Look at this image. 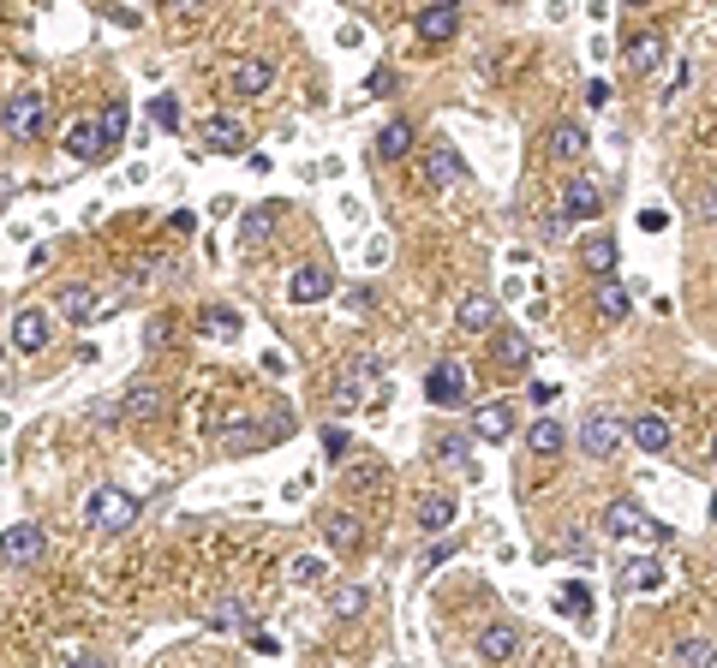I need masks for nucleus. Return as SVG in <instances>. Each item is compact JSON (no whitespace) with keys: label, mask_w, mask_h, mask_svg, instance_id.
<instances>
[{"label":"nucleus","mask_w":717,"mask_h":668,"mask_svg":"<svg viewBox=\"0 0 717 668\" xmlns=\"http://www.w3.org/2000/svg\"><path fill=\"white\" fill-rule=\"evenodd\" d=\"M598 317H604V322H622L628 317V287H622V280H598Z\"/></svg>","instance_id":"nucleus-33"},{"label":"nucleus","mask_w":717,"mask_h":668,"mask_svg":"<svg viewBox=\"0 0 717 668\" xmlns=\"http://www.w3.org/2000/svg\"><path fill=\"white\" fill-rule=\"evenodd\" d=\"M455 322L466 335H485V329H496V299L491 293H466V299L455 305Z\"/></svg>","instance_id":"nucleus-20"},{"label":"nucleus","mask_w":717,"mask_h":668,"mask_svg":"<svg viewBox=\"0 0 717 668\" xmlns=\"http://www.w3.org/2000/svg\"><path fill=\"white\" fill-rule=\"evenodd\" d=\"M711 519H717V496H711Z\"/></svg>","instance_id":"nucleus-51"},{"label":"nucleus","mask_w":717,"mask_h":668,"mask_svg":"<svg viewBox=\"0 0 717 668\" xmlns=\"http://www.w3.org/2000/svg\"><path fill=\"white\" fill-rule=\"evenodd\" d=\"M324 454H329V459H347V454H354V436H347L341 424H329V430H324Z\"/></svg>","instance_id":"nucleus-40"},{"label":"nucleus","mask_w":717,"mask_h":668,"mask_svg":"<svg viewBox=\"0 0 717 668\" xmlns=\"http://www.w3.org/2000/svg\"><path fill=\"white\" fill-rule=\"evenodd\" d=\"M0 561H7V568H31V561H42V526L36 519H19V526L0 538Z\"/></svg>","instance_id":"nucleus-8"},{"label":"nucleus","mask_w":717,"mask_h":668,"mask_svg":"<svg viewBox=\"0 0 717 668\" xmlns=\"http://www.w3.org/2000/svg\"><path fill=\"white\" fill-rule=\"evenodd\" d=\"M449 555H455V538H449V531H443V538H436L431 549H424V561H419V568H424V573H431V568H443V561H449Z\"/></svg>","instance_id":"nucleus-42"},{"label":"nucleus","mask_w":717,"mask_h":668,"mask_svg":"<svg viewBox=\"0 0 717 668\" xmlns=\"http://www.w3.org/2000/svg\"><path fill=\"white\" fill-rule=\"evenodd\" d=\"M210 627H222V633H252V603L215 597V603H210Z\"/></svg>","instance_id":"nucleus-25"},{"label":"nucleus","mask_w":717,"mask_h":668,"mask_svg":"<svg viewBox=\"0 0 717 668\" xmlns=\"http://www.w3.org/2000/svg\"><path fill=\"white\" fill-rule=\"evenodd\" d=\"M496 7H508V0H496Z\"/></svg>","instance_id":"nucleus-53"},{"label":"nucleus","mask_w":717,"mask_h":668,"mask_svg":"<svg viewBox=\"0 0 717 668\" xmlns=\"http://www.w3.org/2000/svg\"><path fill=\"white\" fill-rule=\"evenodd\" d=\"M580 263H587L592 275H610L616 269V240H610V233H592V240L580 245Z\"/></svg>","instance_id":"nucleus-31"},{"label":"nucleus","mask_w":717,"mask_h":668,"mask_svg":"<svg viewBox=\"0 0 717 668\" xmlns=\"http://www.w3.org/2000/svg\"><path fill=\"white\" fill-rule=\"evenodd\" d=\"M329 608H335V621H359L365 608H371V591H365V585H335Z\"/></svg>","instance_id":"nucleus-30"},{"label":"nucleus","mask_w":717,"mask_h":668,"mask_svg":"<svg viewBox=\"0 0 717 668\" xmlns=\"http://www.w3.org/2000/svg\"><path fill=\"white\" fill-rule=\"evenodd\" d=\"M574 442H580V454H592V459H610V454H622V442H628V424L616 418V412H587L574 430Z\"/></svg>","instance_id":"nucleus-4"},{"label":"nucleus","mask_w":717,"mask_h":668,"mask_svg":"<svg viewBox=\"0 0 717 668\" xmlns=\"http://www.w3.org/2000/svg\"><path fill=\"white\" fill-rule=\"evenodd\" d=\"M168 12H203V7H215V0H162Z\"/></svg>","instance_id":"nucleus-47"},{"label":"nucleus","mask_w":717,"mask_h":668,"mask_svg":"<svg viewBox=\"0 0 717 668\" xmlns=\"http://www.w3.org/2000/svg\"><path fill=\"white\" fill-rule=\"evenodd\" d=\"M294 585H329V561L324 555H294Z\"/></svg>","instance_id":"nucleus-37"},{"label":"nucleus","mask_w":717,"mask_h":668,"mask_svg":"<svg viewBox=\"0 0 717 668\" xmlns=\"http://www.w3.org/2000/svg\"><path fill=\"white\" fill-rule=\"evenodd\" d=\"M699 215H706V221H717V185L706 191V198H699Z\"/></svg>","instance_id":"nucleus-48"},{"label":"nucleus","mask_w":717,"mask_h":668,"mask_svg":"<svg viewBox=\"0 0 717 668\" xmlns=\"http://www.w3.org/2000/svg\"><path fill=\"white\" fill-rule=\"evenodd\" d=\"M0 126H7L12 144H31V138H42V131H49V102H42L36 91L7 96V102H0Z\"/></svg>","instance_id":"nucleus-3"},{"label":"nucleus","mask_w":717,"mask_h":668,"mask_svg":"<svg viewBox=\"0 0 717 668\" xmlns=\"http://www.w3.org/2000/svg\"><path fill=\"white\" fill-rule=\"evenodd\" d=\"M424 400H431L436 412H461L466 400H473V377H466L461 359H436L424 370Z\"/></svg>","instance_id":"nucleus-2"},{"label":"nucleus","mask_w":717,"mask_h":668,"mask_svg":"<svg viewBox=\"0 0 717 668\" xmlns=\"http://www.w3.org/2000/svg\"><path fill=\"white\" fill-rule=\"evenodd\" d=\"M198 329L210 335V340H240V329H245V322H240V310H228V305H210V310H203V317H198Z\"/></svg>","instance_id":"nucleus-28"},{"label":"nucleus","mask_w":717,"mask_h":668,"mask_svg":"<svg viewBox=\"0 0 717 668\" xmlns=\"http://www.w3.org/2000/svg\"><path fill=\"white\" fill-rule=\"evenodd\" d=\"M96 310H102L96 287H66V293H61V317H66V322H91Z\"/></svg>","instance_id":"nucleus-32"},{"label":"nucleus","mask_w":717,"mask_h":668,"mask_svg":"<svg viewBox=\"0 0 717 668\" xmlns=\"http://www.w3.org/2000/svg\"><path fill=\"white\" fill-rule=\"evenodd\" d=\"M556 549H562V555H592V543L580 538V531H568V538H556Z\"/></svg>","instance_id":"nucleus-44"},{"label":"nucleus","mask_w":717,"mask_h":668,"mask_svg":"<svg viewBox=\"0 0 717 668\" xmlns=\"http://www.w3.org/2000/svg\"><path fill=\"white\" fill-rule=\"evenodd\" d=\"M413 526L419 531H449V526H455V496H443V489H436V496H419Z\"/></svg>","instance_id":"nucleus-22"},{"label":"nucleus","mask_w":717,"mask_h":668,"mask_svg":"<svg viewBox=\"0 0 717 668\" xmlns=\"http://www.w3.org/2000/svg\"><path fill=\"white\" fill-rule=\"evenodd\" d=\"M7 191H12V180H7V173H0V203H7Z\"/></svg>","instance_id":"nucleus-49"},{"label":"nucleus","mask_w":717,"mask_h":668,"mask_svg":"<svg viewBox=\"0 0 717 668\" xmlns=\"http://www.w3.org/2000/svg\"><path fill=\"white\" fill-rule=\"evenodd\" d=\"M711 459H717V436H711Z\"/></svg>","instance_id":"nucleus-52"},{"label":"nucleus","mask_w":717,"mask_h":668,"mask_svg":"<svg viewBox=\"0 0 717 668\" xmlns=\"http://www.w3.org/2000/svg\"><path fill=\"white\" fill-rule=\"evenodd\" d=\"M520 650V633H515V621H491L485 633H478V657L485 662H508Z\"/></svg>","instance_id":"nucleus-19"},{"label":"nucleus","mask_w":717,"mask_h":668,"mask_svg":"<svg viewBox=\"0 0 717 668\" xmlns=\"http://www.w3.org/2000/svg\"><path fill=\"white\" fill-rule=\"evenodd\" d=\"M622 7H652V0H622Z\"/></svg>","instance_id":"nucleus-50"},{"label":"nucleus","mask_w":717,"mask_h":668,"mask_svg":"<svg viewBox=\"0 0 717 668\" xmlns=\"http://www.w3.org/2000/svg\"><path fill=\"white\" fill-rule=\"evenodd\" d=\"M562 608H568V615H587V608H592V591H587V585H580V579H574V585L562 591Z\"/></svg>","instance_id":"nucleus-43"},{"label":"nucleus","mask_w":717,"mask_h":668,"mask_svg":"<svg viewBox=\"0 0 717 668\" xmlns=\"http://www.w3.org/2000/svg\"><path fill=\"white\" fill-rule=\"evenodd\" d=\"M275 233V210H245L240 221V245H263Z\"/></svg>","instance_id":"nucleus-36"},{"label":"nucleus","mask_w":717,"mask_h":668,"mask_svg":"<svg viewBox=\"0 0 717 668\" xmlns=\"http://www.w3.org/2000/svg\"><path fill=\"white\" fill-rule=\"evenodd\" d=\"M669 657H676L682 668H706V662H717V638H682Z\"/></svg>","instance_id":"nucleus-35"},{"label":"nucleus","mask_w":717,"mask_h":668,"mask_svg":"<svg viewBox=\"0 0 717 668\" xmlns=\"http://www.w3.org/2000/svg\"><path fill=\"white\" fill-rule=\"evenodd\" d=\"M664 585V561L646 555V561H628L622 568V591H657Z\"/></svg>","instance_id":"nucleus-29"},{"label":"nucleus","mask_w":717,"mask_h":668,"mask_svg":"<svg viewBox=\"0 0 717 668\" xmlns=\"http://www.w3.org/2000/svg\"><path fill=\"white\" fill-rule=\"evenodd\" d=\"M473 436L478 442L515 436V406H508V400H485V406H473Z\"/></svg>","instance_id":"nucleus-14"},{"label":"nucleus","mask_w":717,"mask_h":668,"mask_svg":"<svg viewBox=\"0 0 717 668\" xmlns=\"http://www.w3.org/2000/svg\"><path fill=\"white\" fill-rule=\"evenodd\" d=\"M49 335H54L49 310H31V305H24L19 317H12V329H7V340H12V352H19V359H36V352L49 347Z\"/></svg>","instance_id":"nucleus-6"},{"label":"nucleus","mask_w":717,"mask_h":668,"mask_svg":"<svg viewBox=\"0 0 717 668\" xmlns=\"http://www.w3.org/2000/svg\"><path fill=\"white\" fill-rule=\"evenodd\" d=\"M424 180H431V191H455L466 180V161L455 156V144H431L424 150Z\"/></svg>","instance_id":"nucleus-10"},{"label":"nucleus","mask_w":717,"mask_h":668,"mask_svg":"<svg viewBox=\"0 0 717 668\" xmlns=\"http://www.w3.org/2000/svg\"><path fill=\"white\" fill-rule=\"evenodd\" d=\"M150 120L162 126V131H180V120H186V114H180V96H156V102H150Z\"/></svg>","instance_id":"nucleus-39"},{"label":"nucleus","mask_w":717,"mask_h":668,"mask_svg":"<svg viewBox=\"0 0 717 668\" xmlns=\"http://www.w3.org/2000/svg\"><path fill=\"white\" fill-rule=\"evenodd\" d=\"M598 210H604V185L598 180H574L562 191V215L568 221H598Z\"/></svg>","instance_id":"nucleus-17"},{"label":"nucleus","mask_w":717,"mask_h":668,"mask_svg":"<svg viewBox=\"0 0 717 668\" xmlns=\"http://www.w3.org/2000/svg\"><path fill=\"white\" fill-rule=\"evenodd\" d=\"M496 364H503V370H526V364H533V340H526V335H503V340H496Z\"/></svg>","instance_id":"nucleus-34"},{"label":"nucleus","mask_w":717,"mask_h":668,"mask_svg":"<svg viewBox=\"0 0 717 668\" xmlns=\"http://www.w3.org/2000/svg\"><path fill=\"white\" fill-rule=\"evenodd\" d=\"M324 538H329V549L335 555H359V543H365V526L354 513H329L324 519Z\"/></svg>","instance_id":"nucleus-23"},{"label":"nucleus","mask_w":717,"mask_h":668,"mask_svg":"<svg viewBox=\"0 0 717 668\" xmlns=\"http://www.w3.org/2000/svg\"><path fill=\"white\" fill-rule=\"evenodd\" d=\"M431 454L443 459V466H466V436H443V442H436Z\"/></svg>","instance_id":"nucleus-41"},{"label":"nucleus","mask_w":717,"mask_h":668,"mask_svg":"<svg viewBox=\"0 0 717 668\" xmlns=\"http://www.w3.org/2000/svg\"><path fill=\"white\" fill-rule=\"evenodd\" d=\"M622 61H628V72H634V78H652V72L664 66V36H657V31H640V36L622 49Z\"/></svg>","instance_id":"nucleus-15"},{"label":"nucleus","mask_w":717,"mask_h":668,"mask_svg":"<svg viewBox=\"0 0 717 668\" xmlns=\"http://www.w3.org/2000/svg\"><path fill=\"white\" fill-rule=\"evenodd\" d=\"M270 84H275L270 61H240V66H233V96H263Z\"/></svg>","instance_id":"nucleus-26"},{"label":"nucleus","mask_w":717,"mask_h":668,"mask_svg":"<svg viewBox=\"0 0 717 668\" xmlns=\"http://www.w3.org/2000/svg\"><path fill=\"white\" fill-rule=\"evenodd\" d=\"M646 508H640L634 496H616L610 501L604 513H598V531H604V538H646Z\"/></svg>","instance_id":"nucleus-7"},{"label":"nucleus","mask_w":717,"mask_h":668,"mask_svg":"<svg viewBox=\"0 0 717 668\" xmlns=\"http://www.w3.org/2000/svg\"><path fill=\"white\" fill-rule=\"evenodd\" d=\"M587 102H592V108H604V102H610V84L592 78V84H587Z\"/></svg>","instance_id":"nucleus-45"},{"label":"nucleus","mask_w":717,"mask_h":668,"mask_svg":"<svg viewBox=\"0 0 717 668\" xmlns=\"http://www.w3.org/2000/svg\"><path fill=\"white\" fill-rule=\"evenodd\" d=\"M96 126H102V144L114 150V144L126 138V102H108V108L96 114Z\"/></svg>","instance_id":"nucleus-38"},{"label":"nucleus","mask_w":717,"mask_h":668,"mask_svg":"<svg viewBox=\"0 0 717 668\" xmlns=\"http://www.w3.org/2000/svg\"><path fill=\"white\" fill-rule=\"evenodd\" d=\"M526 448H533L538 459H556L568 448V430L556 424V418H533V430H526Z\"/></svg>","instance_id":"nucleus-24"},{"label":"nucleus","mask_w":717,"mask_h":668,"mask_svg":"<svg viewBox=\"0 0 717 668\" xmlns=\"http://www.w3.org/2000/svg\"><path fill=\"white\" fill-rule=\"evenodd\" d=\"M335 293V275L324 269V263H299L294 275H287V299L294 305H324Z\"/></svg>","instance_id":"nucleus-9"},{"label":"nucleus","mask_w":717,"mask_h":668,"mask_svg":"<svg viewBox=\"0 0 717 668\" xmlns=\"http://www.w3.org/2000/svg\"><path fill=\"white\" fill-rule=\"evenodd\" d=\"M628 442H634L640 454H669V442H676V430H669L664 412H640L634 424H628Z\"/></svg>","instance_id":"nucleus-12"},{"label":"nucleus","mask_w":717,"mask_h":668,"mask_svg":"<svg viewBox=\"0 0 717 668\" xmlns=\"http://www.w3.org/2000/svg\"><path fill=\"white\" fill-rule=\"evenodd\" d=\"M371 150H377V161H401L407 150H413V126H407V120H389L383 131H377Z\"/></svg>","instance_id":"nucleus-27"},{"label":"nucleus","mask_w":717,"mask_h":668,"mask_svg":"<svg viewBox=\"0 0 717 668\" xmlns=\"http://www.w3.org/2000/svg\"><path fill=\"white\" fill-rule=\"evenodd\" d=\"M545 150H550L556 161H580V156L592 150V144H587V126H580V120H556V126L545 131Z\"/></svg>","instance_id":"nucleus-16"},{"label":"nucleus","mask_w":717,"mask_h":668,"mask_svg":"<svg viewBox=\"0 0 717 668\" xmlns=\"http://www.w3.org/2000/svg\"><path fill=\"white\" fill-rule=\"evenodd\" d=\"M419 42L424 49H436V42H455L461 31V0H431V7H419Z\"/></svg>","instance_id":"nucleus-5"},{"label":"nucleus","mask_w":717,"mask_h":668,"mask_svg":"<svg viewBox=\"0 0 717 668\" xmlns=\"http://www.w3.org/2000/svg\"><path fill=\"white\" fill-rule=\"evenodd\" d=\"M640 227L657 233V227H669V215H664V210H640Z\"/></svg>","instance_id":"nucleus-46"},{"label":"nucleus","mask_w":717,"mask_h":668,"mask_svg":"<svg viewBox=\"0 0 717 668\" xmlns=\"http://www.w3.org/2000/svg\"><path fill=\"white\" fill-rule=\"evenodd\" d=\"M162 389H156V382H131V394L120 400V406H102V412H120V418H156V412H162Z\"/></svg>","instance_id":"nucleus-21"},{"label":"nucleus","mask_w":717,"mask_h":668,"mask_svg":"<svg viewBox=\"0 0 717 668\" xmlns=\"http://www.w3.org/2000/svg\"><path fill=\"white\" fill-rule=\"evenodd\" d=\"M84 526L102 531V538H120V531L138 526V496H131V489H120V484L91 489V501H84Z\"/></svg>","instance_id":"nucleus-1"},{"label":"nucleus","mask_w":717,"mask_h":668,"mask_svg":"<svg viewBox=\"0 0 717 668\" xmlns=\"http://www.w3.org/2000/svg\"><path fill=\"white\" fill-rule=\"evenodd\" d=\"M203 144H210L215 156H245V126L233 120V114H210V126H203Z\"/></svg>","instance_id":"nucleus-18"},{"label":"nucleus","mask_w":717,"mask_h":668,"mask_svg":"<svg viewBox=\"0 0 717 668\" xmlns=\"http://www.w3.org/2000/svg\"><path fill=\"white\" fill-rule=\"evenodd\" d=\"M377 377H383V364H377L371 352H365V359H354V364L341 370V382H335V400H341V406H359V400L371 394V382H377Z\"/></svg>","instance_id":"nucleus-13"},{"label":"nucleus","mask_w":717,"mask_h":668,"mask_svg":"<svg viewBox=\"0 0 717 668\" xmlns=\"http://www.w3.org/2000/svg\"><path fill=\"white\" fill-rule=\"evenodd\" d=\"M61 150L78 161V168H96V161L108 156V144H102V126H96V120H72L66 138H61Z\"/></svg>","instance_id":"nucleus-11"}]
</instances>
